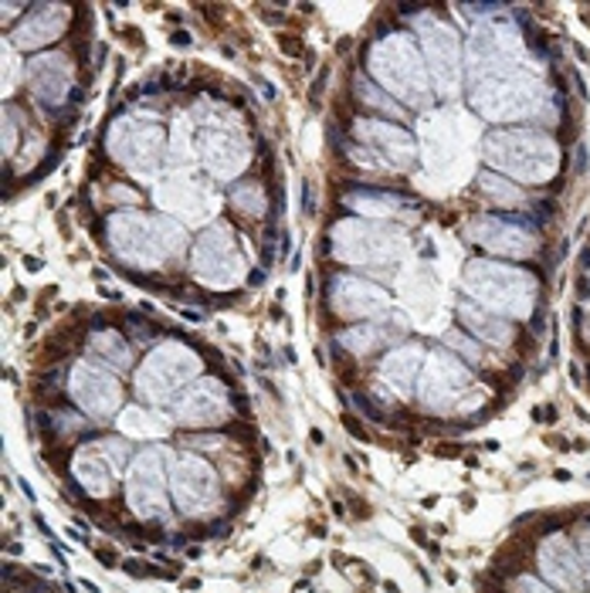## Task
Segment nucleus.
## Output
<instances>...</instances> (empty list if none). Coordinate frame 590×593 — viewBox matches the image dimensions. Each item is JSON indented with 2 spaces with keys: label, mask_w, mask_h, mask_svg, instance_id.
Returning <instances> with one entry per match:
<instances>
[{
  "label": "nucleus",
  "mask_w": 590,
  "mask_h": 593,
  "mask_svg": "<svg viewBox=\"0 0 590 593\" xmlns=\"http://www.w3.org/2000/svg\"><path fill=\"white\" fill-rule=\"evenodd\" d=\"M540 560H543V570H547V576H550L553 583H560V586H567V590H577V586H580L577 556H573V550L563 543V536H553V540L543 546Z\"/></svg>",
  "instance_id": "obj_19"
},
{
  "label": "nucleus",
  "mask_w": 590,
  "mask_h": 593,
  "mask_svg": "<svg viewBox=\"0 0 590 593\" xmlns=\"http://www.w3.org/2000/svg\"><path fill=\"white\" fill-rule=\"evenodd\" d=\"M390 231L360 221H340L333 228V258L350 265H383L390 261Z\"/></svg>",
  "instance_id": "obj_13"
},
{
  "label": "nucleus",
  "mask_w": 590,
  "mask_h": 593,
  "mask_svg": "<svg viewBox=\"0 0 590 593\" xmlns=\"http://www.w3.org/2000/svg\"><path fill=\"white\" fill-rule=\"evenodd\" d=\"M357 96H360L363 105H370V109H377V112H383V115H401V109L393 105L383 92H377V89L370 86V79H363V76H357Z\"/></svg>",
  "instance_id": "obj_24"
},
{
  "label": "nucleus",
  "mask_w": 590,
  "mask_h": 593,
  "mask_svg": "<svg viewBox=\"0 0 590 593\" xmlns=\"http://www.w3.org/2000/svg\"><path fill=\"white\" fill-rule=\"evenodd\" d=\"M519 590H522V593H550V590H547L543 583H537L533 576H522V580H519Z\"/></svg>",
  "instance_id": "obj_27"
},
{
  "label": "nucleus",
  "mask_w": 590,
  "mask_h": 593,
  "mask_svg": "<svg viewBox=\"0 0 590 593\" xmlns=\"http://www.w3.org/2000/svg\"><path fill=\"white\" fill-rule=\"evenodd\" d=\"M357 140L363 143V163L370 167H390V170H408L414 160V143L404 129H393L380 119H360L353 125Z\"/></svg>",
  "instance_id": "obj_12"
},
{
  "label": "nucleus",
  "mask_w": 590,
  "mask_h": 593,
  "mask_svg": "<svg viewBox=\"0 0 590 593\" xmlns=\"http://www.w3.org/2000/svg\"><path fill=\"white\" fill-rule=\"evenodd\" d=\"M28 82H31V92L38 96L41 105H51L58 109L64 102V96L72 92V58L64 54V51H48V54H38L31 61V69H28Z\"/></svg>",
  "instance_id": "obj_14"
},
{
  "label": "nucleus",
  "mask_w": 590,
  "mask_h": 593,
  "mask_svg": "<svg viewBox=\"0 0 590 593\" xmlns=\"http://www.w3.org/2000/svg\"><path fill=\"white\" fill-rule=\"evenodd\" d=\"M370 69L380 76L383 86L401 92L411 105L424 102V79L418 72V58L411 38L387 34L377 44H370Z\"/></svg>",
  "instance_id": "obj_8"
},
{
  "label": "nucleus",
  "mask_w": 590,
  "mask_h": 593,
  "mask_svg": "<svg viewBox=\"0 0 590 593\" xmlns=\"http://www.w3.org/2000/svg\"><path fill=\"white\" fill-rule=\"evenodd\" d=\"M414 366H418V353L414 346H404L398 353H390L380 366V376L401 393V398H408L411 386H414Z\"/></svg>",
  "instance_id": "obj_22"
},
{
  "label": "nucleus",
  "mask_w": 590,
  "mask_h": 593,
  "mask_svg": "<svg viewBox=\"0 0 590 593\" xmlns=\"http://www.w3.org/2000/svg\"><path fill=\"white\" fill-rule=\"evenodd\" d=\"M153 201L187 221V224H204V221H214L218 211H221V197L214 193V183L201 180V177H193V173H173L167 177L157 190H153Z\"/></svg>",
  "instance_id": "obj_9"
},
{
  "label": "nucleus",
  "mask_w": 590,
  "mask_h": 593,
  "mask_svg": "<svg viewBox=\"0 0 590 593\" xmlns=\"http://www.w3.org/2000/svg\"><path fill=\"white\" fill-rule=\"evenodd\" d=\"M116 428L119 434L129 441H147V438H167L170 434V418L160 414L157 408H140V404H129L119 411L116 418Z\"/></svg>",
  "instance_id": "obj_18"
},
{
  "label": "nucleus",
  "mask_w": 590,
  "mask_h": 593,
  "mask_svg": "<svg viewBox=\"0 0 590 593\" xmlns=\"http://www.w3.org/2000/svg\"><path fill=\"white\" fill-rule=\"evenodd\" d=\"M190 272L197 282L214 285V289H231L244 275V258L234 248V231L228 224H211L193 244L190 254Z\"/></svg>",
  "instance_id": "obj_6"
},
{
  "label": "nucleus",
  "mask_w": 590,
  "mask_h": 593,
  "mask_svg": "<svg viewBox=\"0 0 590 593\" xmlns=\"http://www.w3.org/2000/svg\"><path fill=\"white\" fill-rule=\"evenodd\" d=\"M231 204L244 214V218H266V187L258 180H244L231 187Z\"/></svg>",
  "instance_id": "obj_23"
},
{
  "label": "nucleus",
  "mask_w": 590,
  "mask_h": 593,
  "mask_svg": "<svg viewBox=\"0 0 590 593\" xmlns=\"http://www.w3.org/2000/svg\"><path fill=\"white\" fill-rule=\"evenodd\" d=\"M106 238L112 254L137 272H157L187 251V231L167 214L143 218L140 211H116L106 221Z\"/></svg>",
  "instance_id": "obj_1"
},
{
  "label": "nucleus",
  "mask_w": 590,
  "mask_h": 593,
  "mask_svg": "<svg viewBox=\"0 0 590 593\" xmlns=\"http://www.w3.org/2000/svg\"><path fill=\"white\" fill-rule=\"evenodd\" d=\"M231 414L234 408H231L228 390L214 376H201L173 401V421L187 428H214V424H224Z\"/></svg>",
  "instance_id": "obj_11"
},
{
  "label": "nucleus",
  "mask_w": 590,
  "mask_h": 593,
  "mask_svg": "<svg viewBox=\"0 0 590 593\" xmlns=\"http://www.w3.org/2000/svg\"><path fill=\"white\" fill-rule=\"evenodd\" d=\"M89 356H99L106 366H112V370H119V373H126L129 366H133V350H129V343H126L119 333H112V329L92 333V340H89Z\"/></svg>",
  "instance_id": "obj_21"
},
{
  "label": "nucleus",
  "mask_w": 590,
  "mask_h": 593,
  "mask_svg": "<svg viewBox=\"0 0 590 593\" xmlns=\"http://www.w3.org/2000/svg\"><path fill=\"white\" fill-rule=\"evenodd\" d=\"M116 465L109 461V454L99 444H86L72 454V475L79 479V485L86 489V495L92 499H106L112 492V479H116Z\"/></svg>",
  "instance_id": "obj_17"
},
{
  "label": "nucleus",
  "mask_w": 590,
  "mask_h": 593,
  "mask_svg": "<svg viewBox=\"0 0 590 593\" xmlns=\"http://www.w3.org/2000/svg\"><path fill=\"white\" fill-rule=\"evenodd\" d=\"M330 309L340 319H370L387 309V295L383 289L340 272L330 279Z\"/></svg>",
  "instance_id": "obj_15"
},
{
  "label": "nucleus",
  "mask_w": 590,
  "mask_h": 593,
  "mask_svg": "<svg viewBox=\"0 0 590 593\" xmlns=\"http://www.w3.org/2000/svg\"><path fill=\"white\" fill-rule=\"evenodd\" d=\"M583 560H587V573H590V536H583Z\"/></svg>",
  "instance_id": "obj_29"
},
{
  "label": "nucleus",
  "mask_w": 590,
  "mask_h": 593,
  "mask_svg": "<svg viewBox=\"0 0 590 593\" xmlns=\"http://www.w3.org/2000/svg\"><path fill=\"white\" fill-rule=\"evenodd\" d=\"M167 451L147 448L133 458L126 472V505L133 509L137 519H167L170 512V469Z\"/></svg>",
  "instance_id": "obj_5"
},
{
  "label": "nucleus",
  "mask_w": 590,
  "mask_h": 593,
  "mask_svg": "<svg viewBox=\"0 0 590 593\" xmlns=\"http://www.w3.org/2000/svg\"><path fill=\"white\" fill-rule=\"evenodd\" d=\"M469 319H472V315H469ZM469 325L476 329V333H482L486 340H492V343H496V340H502V325H499L496 319H489V315H476Z\"/></svg>",
  "instance_id": "obj_25"
},
{
  "label": "nucleus",
  "mask_w": 590,
  "mask_h": 593,
  "mask_svg": "<svg viewBox=\"0 0 590 593\" xmlns=\"http://www.w3.org/2000/svg\"><path fill=\"white\" fill-rule=\"evenodd\" d=\"M64 24H69V8H61V4H38L28 11L24 24L14 31L11 44L21 48V51H34V48H44L48 41H54Z\"/></svg>",
  "instance_id": "obj_16"
},
{
  "label": "nucleus",
  "mask_w": 590,
  "mask_h": 593,
  "mask_svg": "<svg viewBox=\"0 0 590 593\" xmlns=\"http://www.w3.org/2000/svg\"><path fill=\"white\" fill-rule=\"evenodd\" d=\"M14 14H24V8H18V4H4V24H11Z\"/></svg>",
  "instance_id": "obj_28"
},
{
  "label": "nucleus",
  "mask_w": 590,
  "mask_h": 593,
  "mask_svg": "<svg viewBox=\"0 0 590 593\" xmlns=\"http://www.w3.org/2000/svg\"><path fill=\"white\" fill-rule=\"evenodd\" d=\"M106 150L116 163L140 177H153L167 157V133L143 115H119L109 125Z\"/></svg>",
  "instance_id": "obj_4"
},
{
  "label": "nucleus",
  "mask_w": 590,
  "mask_h": 593,
  "mask_svg": "<svg viewBox=\"0 0 590 593\" xmlns=\"http://www.w3.org/2000/svg\"><path fill=\"white\" fill-rule=\"evenodd\" d=\"M4 76H8L4 92L11 96V92H14V82H18V79H14V44H11V41L4 44Z\"/></svg>",
  "instance_id": "obj_26"
},
{
  "label": "nucleus",
  "mask_w": 590,
  "mask_h": 593,
  "mask_svg": "<svg viewBox=\"0 0 590 593\" xmlns=\"http://www.w3.org/2000/svg\"><path fill=\"white\" fill-rule=\"evenodd\" d=\"M197 380H201V356L190 346L167 343L157 346L137 370V393L150 404H167Z\"/></svg>",
  "instance_id": "obj_3"
},
{
  "label": "nucleus",
  "mask_w": 590,
  "mask_h": 593,
  "mask_svg": "<svg viewBox=\"0 0 590 593\" xmlns=\"http://www.w3.org/2000/svg\"><path fill=\"white\" fill-rule=\"evenodd\" d=\"M170 499L190 519L214 515L221 505V482L218 472L197 454H180L170 461Z\"/></svg>",
  "instance_id": "obj_7"
},
{
  "label": "nucleus",
  "mask_w": 590,
  "mask_h": 593,
  "mask_svg": "<svg viewBox=\"0 0 590 593\" xmlns=\"http://www.w3.org/2000/svg\"><path fill=\"white\" fill-rule=\"evenodd\" d=\"M69 393L79 404L82 414H89L92 421H109L119 418V404H122V386L112 373H106V366H96L89 360L72 363L69 370Z\"/></svg>",
  "instance_id": "obj_10"
},
{
  "label": "nucleus",
  "mask_w": 590,
  "mask_h": 593,
  "mask_svg": "<svg viewBox=\"0 0 590 593\" xmlns=\"http://www.w3.org/2000/svg\"><path fill=\"white\" fill-rule=\"evenodd\" d=\"M393 322V319H390ZM390 322H360L353 329H343V333L337 336L340 346H347L350 353L363 356V353H377L383 343L393 340V325Z\"/></svg>",
  "instance_id": "obj_20"
},
{
  "label": "nucleus",
  "mask_w": 590,
  "mask_h": 593,
  "mask_svg": "<svg viewBox=\"0 0 590 593\" xmlns=\"http://www.w3.org/2000/svg\"><path fill=\"white\" fill-rule=\"evenodd\" d=\"M201 112H208V119L204 125H197V157H201V163L218 180L238 177L251 160V143L244 137V129L238 125L234 109L201 105Z\"/></svg>",
  "instance_id": "obj_2"
}]
</instances>
